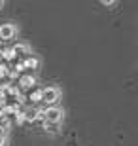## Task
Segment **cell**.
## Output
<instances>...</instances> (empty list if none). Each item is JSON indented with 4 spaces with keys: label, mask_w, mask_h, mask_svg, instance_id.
I'll return each instance as SVG.
<instances>
[{
    "label": "cell",
    "mask_w": 138,
    "mask_h": 146,
    "mask_svg": "<svg viewBox=\"0 0 138 146\" xmlns=\"http://www.w3.org/2000/svg\"><path fill=\"white\" fill-rule=\"evenodd\" d=\"M59 95H61V91H59L57 87H48V89L42 91V101L48 104H55L59 101Z\"/></svg>",
    "instance_id": "7a4b0ae2"
},
{
    "label": "cell",
    "mask_w": 138,
    "mask_h": 146,
    "mask_svg": "<svg viewBox=\"0 0 138 146\" xmlns=\"http://www.w3.org/2000/svg\"><path fill=\"white\" fill-rule=\"evenodd\" d=\"M6 76V65H0V78Z\"/></svg>",
    "instance_id": "9c48e42d"
},
{
    "label": "cell",
    "mask_w": 138,
    "mask_h": 146,
    "mask_svg": "<svg viewBox=\"0 0 138 146\" xmlns=\"http://www.w3.org/2000/svg\"><path fill=\"white\" fill-rule=\"evenodd\" d=\"M32 101H34V103H38V101H42V89H36V91L32 93Z\"/></svg>",
    "instance_id": "52a82bcc"
},
{
    "label": "cell",
    "mask_w": 138,
    "mask_h": 146,
    "mask_svg": "<svg viewBox=\"0 0 138 146\" xmlns=\"http://www.w3.org/2000/svg\"><path fill=\"white\" fill-rule=\"evenodd\" d=\"M0 6H2V2H0Z\"/></svg>",
    "instance_id": "7c38bea8"
},
{
    "label": "cell",
    "mask_w": 138,
    "mask_h": 146,
    "mask_svg": "<svg viewBox=\"0 0 138 146\" xmlns=\"http://www.w3.org/2000/svg\"><path fill=\"white\" fill-rule=\"evenodd\" d=\"M102 4H104V6H114L116 2H114V0H102Z\"/></svg>",
    "instance_id": "30bf717a"
},
{
    "label": "cell",
    "mask_w": 138,
    "mask_h": 146,
    "mask_svg": "<svg viewBox=\"0 0 138 146\" xmlns=\"http://www.w3.org/2000/svg\"><path fill=\"white\" fill-rule=\"evenodd\" d=\"M11 51H13V53H17V55H27V53H30V49H28L27 44H17Z\"/></svg>",
    "instance_id": "277c9868"
},
{
    "label": "cell",
    "mask_w": 138,
    "mask_h": 146,
    "mask_svg": "<svg viewBox=\"0 0 138 146\" xmlns=\"http://www.w3.org/2000/svg\"><path fill=\"white\" fill-rule=\"evenodd\" d=\"M4 142H6V139H4V137H0V146H4Z\"/></svg>",
    "instance_id": "8fae6325"
},
{
    "label": "cell",
    "mask_w": 138,
    "mask_h": 146,
    "mask_svg": "<svg viewBox=\"0 0 138 146\" xmlns=\"http://www.w3.org/2000/svg\"><path fill=\"white\" fill-rule=\"evenodd\" d=\"M15 33H17V29L13 25H10V23H6V25L0 27V38L2 40H11V38L15 36Z\"/></svg>",
    "instance_id": "3957f363"
},
{
    "label": "cell",
    "mask_w": 138,
    "mask_h": 146,
    "mask_svg": "<svg viewBox=\"0 0 138 146\" xmlns=\"http://www.w3.org/2000/svg\"><path fill=\"white\" fill-rule=\"evenodd\" d=\"M64 112L57 106H49L46 112H44V119H46V123H59L61 119H63Z\"/></svg>",
    "instance_id": "6da1fadb"
},
{
    "label": "cell",
    "mask_w": 138,
    "mask_h": 146,
    "mask_svg": "<svg viewBox=\"0 0 138 146\" xmlns=\"http://www.w3.org/2000/svg\"><path fill=\"white\" fill-rule=\"evenodd\" d=\"M2 57H4V59H13V51H11V49H4V51H2Z\"/></svg>",
    "instance_id": "ba28073f"
},
{
    "label": "cell",
    "mask_w": 138,
    "mask_h": 146,
    "mask_svg": "<svg viewBox=\"0 0 138 146\" xmlns=\"http://www.w3.org/2000/svg\"><path fill=\"white\" fill-rule=\"evenodd\" d=\"M34 82H36V80H34L32 76H23L19 84H21V87H23V89H28V87H32V84H34Z\"/></svg>",
    "instance_id": "5b68a950"
},
{
    "label": "cell",
    "mask_w": 138,
    "mask_h": 146,
    "mask_svg": "<svg viewBox=\"0 0 138 146\" xmlns=\"http://www.w3.org/2000/svg\"><path fill=\"white\" fill-rule=\"evenodd\" d=\"M23 66H28V68H36V66H38V59H36V57H27V61L23 63Z\"/></svg>",
    "instance_id": "8992f818"
}]
</instances>
